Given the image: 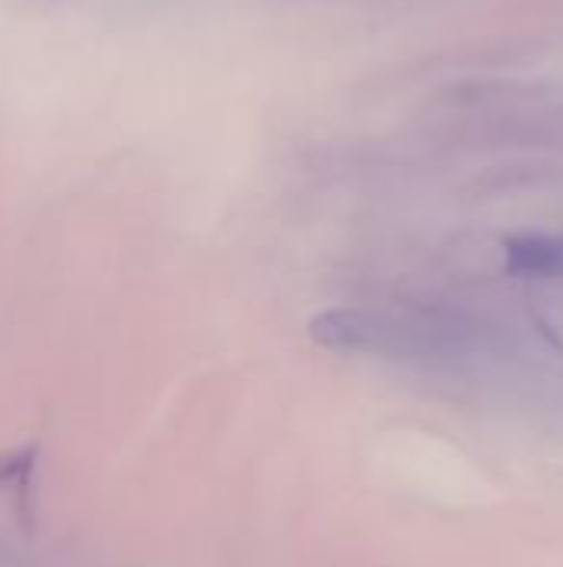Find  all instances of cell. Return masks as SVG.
Instances as JSON below:
<instances>
[{"instance_id":"obj_1","label":"cell","mask_w":563,"mask_h":567,"mask_svg":"<svg viewBox=\"0 0 563 567\" xmlns=\"http://www.w3.org/2000/svg\"><path fill=\"white\" fill-rule=\"evenodd\" d=\"M312 336L315 342L345 352H421L428 346L425 326L372 312H325L312 322Z\"/></svg>"},{"instance_id":"obj_2","label":"cell","mask_w":563,"mask_h":567,"mask_svg":"<svg viewBox=\"0 0 563 567\" xmlns=\"http://www.w3.org/2000/svg\"><path fill=\"white\" fill-rule=\"evenodd\" d=\"M508 269L514 276H561L563 272V236L551 233H524L504 243Z\"/></svg>"}]
</instances>
